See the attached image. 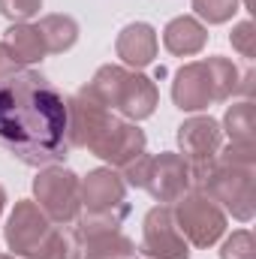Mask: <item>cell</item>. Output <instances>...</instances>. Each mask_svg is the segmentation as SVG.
Wrapping results in <instances>:
<instances>
[{"instance_id": "6da1fadb", "label": "cell", "mask_w": 256, "mask_h": 259, "mask_svg": "<svg viewBox=\"0 0 256 259\" xmlns=\"http://www.w3.org/2000/svg\"><path fill=\"white\" fill-rule=\"evenodd\" d=\"M0 145L24 166H58L69 154L66 100L36 69L0 81Z\"/></svg>"}, {"instance_id": "7a4b0ae2", "label": "cell", "mask_w": 256, "mask_h": 259, "mask_svg": "<svg viewBox=\"0 0 256 259\" xmlns=\"http://www.w3.org/2000/svg\"><path fill=\"white\" fill-rule=\"evenodd\" d=\"M190 181H193V190H202L205 196H211L235 220H241V223L253 220V211H256L253 169L226 166V163H220L214 157V160H205V163H193Z\"/></svg>"}, {"instance_id": "3957f363", "label": "cell", "mask_w": 256, "mask_h": 259, "mask_svg": "<svg viewBox=\"0 0 256 259\" xmlns=\"http://www.w3.org/2000/svg\"><path fill=\"white\" fill-rule=\"evenodd\" d=\"M3 235H6V247L12 250V256L49 259L58 229L52 226V220L46 217V211L33 199H18L6 226H3Z\"/></svg>"}, {"instance_id": "277c9868", "label": "cell", "mask_w": 256, "mask_h": 259, "mask_svg": "<svg viewBox=\"0 0 256 259\" xmlns=\"http://www.w3.org/2000/svg\"><path fill=\"white\" fill-rule=\"evenodd\" d=\"M33 202L58 226H72L81 214V178L66 166H42L33 178Z\"/></svg>"}, {"instance_id": "5b68a950", "label": "cell", "mask_w": 256, "mask_h": 259, "mask_svg": "<svg viewBox=\"0 0 256 259\" xmlns=\"http://www.w3.org/2000/svg\"><path fill=\"white\" fill-rule=\"evenodd\" d=\"M172 214H175V223L181 229V235L187 238L190 247H211L223 238L226 232V211L202 190H187L181 199L172 202Z\"/></svg>"}, {"instance_id": "8992f818", "label": "cell", "mask_w": 256, "mask_h": 259, "mask_svg": "<svg viewBox=\"0 0 256 259\" xmlns=\"http://www.w3.org/2000/svg\"><path fill=\"white\" fill-rule=\"evenodd\" d=\"M139 250L148 259H187L190 256V244L181 235L172 205H154L145 214L142 223V244Z\"/></svg>"}, {"instance_id": "52a82bcc", "label": "cell", "mask_w": 256, "mask_h": 259, "mask_svg": "<svg viewBox=\"0 0 256 259\" xmlns=\"http://www.w3.org/2000/svg\"><path fill=\"white\" fill-rule=\"evenodd\" d=\"M145 133L136 127L133 121L115 118L109 115V121L103 124V130L97 133V139L88 145V151L100 160H106L112 169H124L127 163H133L136 157L145 154Z\"/></svg>"}, {"instance_id": "ba28073f", "label": "cell", "mask_w": 256, "mask_h": 259, "mask_svg": "<svg viewBox=\"0 0 256 259\" xmlns=\"http://www.w3.org/2000/svg\"><path fill=\"white\" fill-rule=\"evenodd\" d=\"M190 187H193L190 163L181 154H175V151L151 154V166H148V178H145L142 190H148L160 205H172L175 199H181Z\"/></svg>"}, {"instance_id": "9c48e42d", "label": "cell", "mask_w": 256, "mask_h": 259, "mask_svg": "<svg viewBox=\"0 0 256 259\" xmlns=\"http://www.w3.org/2000/svg\"><path fill=\"white\" fill-rule=\"evenodd\" d=\"M172 100L181 112H202L214 103H220V94L214 88L211 69L205 61H193L175 72L172 81Z\"/></svg>"}, {"instance_id": "30bf717a", "label": "cell", "mask_w": 256, "mask_h": 259, "mask_svg": "<svg viewBox=\"0 0 256 259\" xmlns=\"http://www.w3.org/2000/svg\"><path fill=\"white\" fill-rule=\"evenodd\" d=\"M121 208H130L127 184L112 166L94 169L81 178V211L103 214V211H121Z\"/></svg>"}, {"instance_id": "8fae6325", "label": "cell", "mask_w": 256, "mask_h": 259, "mask_svg": "<svg viewBox=\"0 0 256 259\" xmlns=\"http://www.w3.org/2000/svg\"><path fill=\"white\" fill-rule=\"evenodd\" d=\"M178 145H181V157L187 163H205L214 160L217 151L223 148V130L220 121H214L211 115H193L178 127Z\"/></svg>"}, {"instance_id": "7c38bea8", "label": "cell", "mask_w": 256, "mask_h": 259, "mask_svg": "<svg viewBox=\"0 0 256 259\" xmlns=\"http://www.w3.org/2000/svg\"><path fill=\"white\" fill-rule=\"evenodd\" d=\"M109 109H103L100 103L75 94L66 100V142L69 148H88L97 133L103 130V124L109 121Z\"/></svg>"}, {"instance_id": "4fadbf2b", "label": "cell", "mask_w": 256, "mask_h": 259, "mask_svg": "<svg viewBox=\"0 0 256 259\" xmlns=\"http://www.w3.org/2000/svg\"><path fill=\"white\" fill-rule=\"evenodd\" d=\"M157 49H160L157 30H154L148 21H133V24H127V27L118 33V42H115L118 58L127 66H133V69H142V66L154 64Z\"/></svg>"}, {"instance_id": "5bb4252c", "label": "cell", "mask_w": 256, "mask_h": 259, "mask_svg": "<svg viewBox=\"0 0 256 259\" xmlns=\"http://www.w3.org/2000/svg\"><path fill=\"white\" fill-rule=\"evenodd\" d=\"M163 46L175 58H193L208 46V27L193 15H178L163 27Z\"/></svg>"}, {"instance_id": "9a60e30c", "label": "cell", "mask_w": 256, "mask_h": 259, "mask_svg": "<svg viewBox=\"0 0 256 259\" xmlns=\"http://www.w3.org/2000/svg\"><path fill=\"white\" fill-rule=\"evenodd\" d=\"M157 103H160V94H157V84L142 75V72H130L127 84H124V94H121V103H118V112L124 115V121H145L157 112Z\"/></svg>"}, {"instance_id": "2e32d148", "label": "cell", "mask_w": 256, "mask_h": 259, "mask_svg": "<svg viewBox=\"0 0 256 259\" xmlns=\"http://www.w3.org/2000/svg\"><path fill=\"white\" fill-rule=\"evenodd\" d=\"M130 78V69L124 66H115V64H106L100 66L97 72H94V78L78 91L81 97H88V100H94V103H100L103 109H118V103H121V94H124V84H127Z\"/></svg>"}, {"instance_id": "e0dca14e", "label": "cell", "mask_w": 256, "mask_h": 259, "mask_svg": "<svg viewBox=\"0 0 256 259\" xmlns=\"http://www.w3.org/2000/svg\"><path fill=\"white\" fill-rule=\"evenodd\" d=\"M6 49L9 55L15 58L18 66H30V64H39L49 52H46V42H42V33L36 30V24H12L6 30Z\"/></svg>"}, {"instance_id": "ac0fdd59", "label": "cell", "mask_w": 256, "mask_h": 259, "mask_svg": "<svg viewBox=\"0 0 256 259\" xmlns=\"http://www.w3.org/2000/svg\"><path fill=\"white\" fill-rule=\"evenodd\" d=\"M136 241L127 238L121 229H109V232H97L81 238V256L88 259H136Z\"/></svg>"}, {"instance_id": "d6986e66", "label": "cell", "mask_w": 256, "mask_h": 259, "mask_svg": "<svg viewBox=\"0 0 256 259\" xmlns=\"http://www.w3.org/2000/svg\"><path fill=\"white\" fill-rule=\"evenodd\" d=\"M36 30L42 33V42H46L49 55L69 52L75 46V39H78V24L69 15H46V18H39Z\"/></svg>"}, {"instance_id": "ffe728a7", "label": "cell", "mask_w": 256, "mask_h": 259, "mask_svg": "<svg viewBox=\"0 0 256 259\" xmlns=\"http://www.w3.org/2000/svg\"><path fill=\"white\" fill-rule=\"evenodd\" d=\"M220 130L235 142V145H256V106L250 100H241L226 109Z\"/></svg>"}, {"instance_id": "44dd1931", "label": "cell", "mask_w": 256, "mask_h": 259, "mask_svg": "<svg viewBox=\"0 0 256 259\" xmlns=\"http://www.w3.org/2000/svg\"><path fill=\"white\" fill-rule=\"evenodd\" d=\"M241 9L238 0H193V12L205 24H226Z\"/></svg>"}, {"instance_id": "7402d4cb", "label": "cell", "mask_w": 256, "mask_h": 259, "mask_svg": "<svg viewBox=\"0 0 256 259\" xmlns=\"http://www.w3.org/2000/svg\"><path fill=\"white\" fill-rule=\"evenodd\" d=\"M220 259H256L253 232H247V229L232 232V235L223 241V247H220Z\"/></svg>"}, {"instance_id": "603a6c76", "label": "cell", "mask_w": 256, "mask_h": 259, "mask_svg": "<svg viewBox=\"0 0 256 259\" xmlns=\"http://www.w3.org/2000/svg\"><path fill=\"white\" fill-rule=\"evenodd\" d=\"M229 42H232V49H235L241 58L253 61L256 58V27H253V21H250V18L238 21V24L232 27V33H229Z\"/></svg>"}, {"instance_id": "cb8c5ba5", "label": "cell", "mask_w": 256, "mask_h": 259, "mask_svg": "<svg viewBox=\"0 0 256 259\" xmlns=\"http://www.w3.org/2000/svg\"><path fill=\"white\" fill-rule=\"evenodd\" d=\"M39 9H42V0H0V15L15 24L30 21L33 15H39Z\"/></svg>"}, {"instance_id": "d4e9b609", "label": "cell", "mask_w": 256, "mask_h": 259, "mask_svg": "<svg viewBox=\"0 0 256 259\" xmlns=\"http://www.w3.org/2000/svg\"><path fill=\"white\" fill-rule=\"evenodd\" d=\"M49 259H81V238L75 235V229H58Z\"/></svg>"}, {"instance_id": "484cf974", "label": "cell", "mask_w": 256, "mask_h": 259, "mask_svg": "<svg viewBox=\"0 0 256 259\" xmlns=\"http://www.w3.org/2000/svg\"><path fill=\"white\" fill-rule=\"evenodd\" d=\"M18 72V64H15V58L9 55V49H6V42H0V81H6L9 75H15Z\"/></svg>"}, {"instance_id": "4316f807", "label": "cell", "mask_w": 256, "mask_h": 259, "mask_svg": "<svg viewBox=\"0 0 256 259\" xmlns=\"http://www.w3.org/2000/svg\"><path fill=\"white\" fill-rule=\"evenodd\" d=\"M3 208H6V190L0 187V217H3Z\"/></svg>"}, {"instance_id": "83f0119b", "label": "cell", "mask_w": 256, "mask_h": 259, "mask_svg": "<svg viewBox=\"0 0 256 259\" xmlns=\"http://www.w3.org/2000/svg\"><path fill=\"white\" fill-rule=\"evenodd\" d=\"M6 259H18V256H6Z\"/></svg>"}, {"instance_id": "f1b7e54d", "label": "cell", "mask_w": 256, "mask_h": 259, "mask_svg": "<svg viewBox=\"0 0 256 259\" xmlns=\"http://www.w3.org/2000/svg\"><path fill=\"white\" fill-rule=\"evenodd\" d=\"M0 259H6V256H3V253H0Z\"/></svg>"}, {"instance_id": "f546056e", "label": "cell", "mask_w": 256, "mask_h": 259, "mask_svg": "<svg viewBox=\"0 0 256 259\" xmlns=\"http://www.w3.org/2000/svg\"><path fill=\"white\" fill-rule=\"evenodd\" d=\"M145 259H148V256H145Z\"/></svg>"}]
</instances>
